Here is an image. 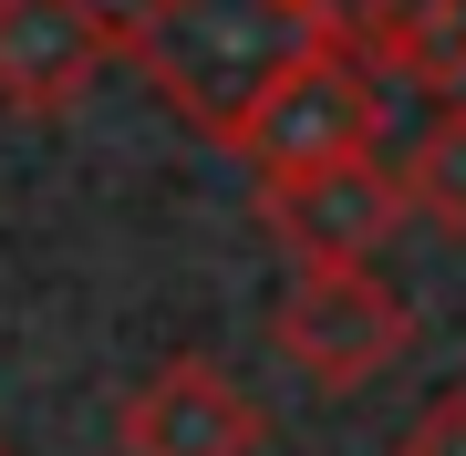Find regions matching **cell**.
Wrapping results in <instances>:
<instances>
[{"instance_id": "1", "label": "cell", "mask_w": 466, "mask_h": 456, "mask_svg": "<svg viewBox=\"0 0 466 456\" xmlns=\"http://www.w3.org/2000/svg\"><path fill=\"white\" fill-rule=\"evenodd\" d=\"M115 52L208 146L238 156L249 115L280 94L300 52H321V32L300 0H135V11H115Z\"/></svg>"}, {"instance_id": "2", "label": "cell", "mask_w": 466, "mask_h": 456, "mask_svg": "<svg viewBox=\"0 0 466 456\" xmlns=\"http://www.w3.org/2000/svg\"><path fill=\"white\" fill-rule=\"evenodd\" d=\"M269 342H280V363L311 394H363L373 373L404 363L415 311H404V290L373 280V270H300L280 290V311H269Z\"/></svg>"}, {"instance_id": "3", "label": "cell", "mask_w": 466, "mask_h": 456, "mask_svg": "<svg viewBox=\"0 0 466 456\" xmlns=\"http://www.w3.org/2000/svg\"><path fill=\"white\" fill-rule=\"evenodd\" d=\"M259 228L280 238L300 270H373V249L404 228V187L383 156H342V167L259 177Z\"/></svg>"}, {"instance_id": "4", "label": "cell", "mask_w": 466, "mask_h": 456, "mask_svg": "<svg viewBox=\"0 0 466 456\" xmlns=\"http://www.w3.org/2000/svg\"><path fill=\"white\" fill-rule=\"evenodd\" d=\"M373 125H383V84L352 52H300V63L280 73V94L249 115V136H238V156H249L259 177H300V167H342V156H373Z\"/></svg>"}, {"instance_id": "5", "label": "cell", "mask_w": 466, "mask_h": 456, "mask_svg": "<svg viewBox=\"0 0 466 456\" xmlns=\"http://www.w3.org/2000/svg\"><path fill=\"white\" fill-rule=\"evenodd\" d=\"M115 446L125 456H259L269 446V415H259V394L238 384L228 363L167 353L115 405Z\"/></svg>"}, {"instance_id": "6", "label": "cell", "mask_w": 466, "mask_h": 456, "mask_svg": "<svg viewBox=\"0 0 466 456\" xmlns=\"http://www.w3.org/2000/svg\"><path fill=\"white\" fill-rule=\"evenodd\" d=\"M115 63V11L104 0H0V104L11 115H73L94 73Z\"/></svg>"}, {"instance_id": "7", "label": "cell", "mask_w": 466, "mask_h": 456, "mask_svg": "<svg viewBox=\"0 0 466 456\" xmlns=\"http://www.w3.org/2000/svg\"><path fill=\"white\" fill-rule=\"evenodd\" d=\"M373 84H415L435 104H466V0H404L394 32L363 52Z\"/></svg>"}, {"instance_id": "8", "label": "cell", "mask_w": 466, "mask_h": 456, "mask_svg": "<svg viewBox=\"0 0 466 456\" xmlns=\"http://www.w3.org/2000/svg\"><path fill=\"white\" fill-rule=\"evenodd\" d=\"M404 218H425L435 238H466V104H435L425 115V136L404 146Z\"/></svg>"}, {"instance_id": "9", "label": "cell", "mask_w": 466, "mask_h": 456, "mask_svg": "<svg viewBox=\"0 0 466 456\" xmlns=\"http://www.w3.org/2000/svg\"><path fill=\"white\" fill-rule=\"evenodd\" d=\"M300 11H311V32L332 42V52H352V63H363V52L394 32V11H404V0H300Z\"/></svg>"}, {"instance_id": "10", "label": "cell", "mask_w": 466, "mask_h": 456, "mask_svg": "<svg viewBox=\"0 0 466 456\" xmlns=\"http://www.w3.org/2000/svg\"><path fill=\"white\" fill-rule=\"evenodd\" d=\"M394 456H466V384H446L435 405H415V415H404Z\"/></svg>"}, {"instance_id": "11", "label": "cell", "mask_w": 466, "mask_h": 456, "mask_svg": "<svg viewBox=\"0 0 466 456\" xmlns=\"http://www.w3.org/2000/svg\"><path fill=\"white\" fill-rule=\"evenodd\" d=\"M0 456H11V446H0Z\"/></svg>"}]
</instances>
